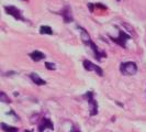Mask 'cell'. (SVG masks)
<instances>
[{"mask_svg":"<svg viewBox=\"0 0 146 132\" xmlns=\"http://www.w3.org/2000/svg\"><path fill=\"white\" fill-rule=\"evenodd\" d=\"M60 15L63 17V19H64V21L66 23H69V22H72L74 20L73 18V15H72V9L69 6H66L62 11H60Z\"/></svg>","mask_w":146,"mask_h":132,"instance_id":"obj_8","label":"cell"},{"mask_svg":"<svg viewBox=\"0 0 146 132\" xmlns=\"http://www.w3.org/2000/svg\"><path fill=\"white\" fill-rule=\"evenodd\" d=\"M30 57L34 62H40L45 59V54L40 51H33L32 53H30Z\"/></svg>","mask_w":146,"mask_h":132,"instance_id":"obj_10","label":"cell"},{"mask_svg":"<svg viewBox=\"0 0 146 132\" xmlns=\"http://www.w3.org/2000/svg\"><path fill=\"white\" fill-rule=\"evenodd\" d=\"M82 97L87 99L88 103L90 106V111H89L90 116H96L98 113V103L94 98V93L92 91H87Z\"/></svg>","mask_w":146,"mask_h":132,"instance_id":"obj_2","label":"cell"},{"mask_svg":"<svg viewBox=\"0 0 146 132\" xmlns=\"http://www.w3.org/2000/svg\"><path fill=\"white\" fill-rule=\"evenodd\" d=\"M5 11L7 12L9 15H12L17 20H21V21H25L23 13L20 9H18L15 6H5Z\"/></svg>","mask_w":146,"mask_h":132,"instance_id":"obj_3","label":"cell"},{"mask_svg":"<svg viewBox=\"0 0 146 132\" xmlns=\"http://www.w3.org/2000/svg\"><path fill=\"white\" fill-rule=\"evenodd\" d=\"M78 29H79V31H80V37H81L82 43L86 44L87 46H89L90 43L92 42V40H91L90 35H89V33H88L87 31L84 29V28H81V27H78Z\"/></svg>","mask_w":146,"mask_h":132,"instance_id":"obj_9","label":"cell"},{"mask_svg":"<svg viewBox=\"0 0 146 132\" xmlns=\"http://www.w3.org/2000/svg\"><path fill=\"white\" fill-rule=\"evenodd\" d=\"M0 101H2V103H11V100H10V98L6 95V93H3V91H1L0 93Z\"/></svg>","mask_w":146,"mask_h":132,"instance_id":"obj_14","label":"cell"},{"mask_svg":"<svg viewBox=\"0 0 146 132\" xmlns=\"http://www.w3.org/2000/svg\"><path fill=\"white\" fill-rule=\"evenodd\" d=\"M30 78L32 79V81L34 83V84H36L38 86H42V85H45L46 84V81L42 79L41 77H40V75H37L36 73H32L30 75Z\"/></svg>","mask_w":146,"mask_h":132,"instance_id":"obj_11","label":"cell"},{"mask_svg":"<svg viewBox=\"0 0 146 132\" xmlns=\"http://www.w3.org/2000/svg\"><path fill=\"white\" fill-rule=\"evenodd\" d=\"M120 72L127 76H132L137 73V65L134 62H124L120 65Z\"/></svg>","mask_w":146,"mask_h":132,"instance_id":"obj_1","label":"cell"},{"mask_svg":"<svg viewBox=\"0 0 146 132\" xmlns=\"http://www.w3.org/2000/svg\"><path fill=\"white\" fill-rule=\"evenodd\" d=\"M72 132H80V131H79L77 128H73V131H72Z\"/></svg>","mask_w":146,"mask_h":132,"instance_id":"obj_17","label":"cell"},{"mask_svg":"<svg viewBox=\"0 0 146 132\" xmlns=\"http://www.w3.org/2000/svg\"><path fill=\"white\" fill-rule=\"evenodd\" d=\"M117 1H121V0H117Z\"/></svg>","mask_w":146,"mask_h":132,"instance_id":"obj_20","label":"cell"},{"mask_svg":"<svg viewBox=\"0 0 146 132\" xmlns=\"http://www.w3.org/2000/svg\"><path fill=\"white\" fill-rule=\"evenodd\" d=\"M54 125L48 118H43L41 123L38 125V131L40 132H46V130H53Z\"/></svg>","mask_w":146,"mask_h":132,"instance_id":"obj_6","label":"cell"},{"mask_svg":"<svg viewBox=\"0 0 146 132\" xmlns=\"http://www.w3.org/2000/svg\"><path fill=\"white\" fill-rule=\"evenodd\" d=\"M24 132H31V131H28V130H27V131H24Z\"/></svg>","mask_w":146,"mask_h":132,"instance_id":"obj_18","label":"cell"},{"mask_svg":"<svg viewBox=\"0 0 146 132\" xmlns=\"http://www.w3.org/2000/svg\"><path fill=\"white\" fill-rule=\"evenodd\" d=\"M88 8H89L90 12H94V5L92 3H88Z\"/></svg>","mask_w":146,"mask_h":132,"instance_id":"obj_16","label":"cell"},{"mask_svg":"<svg viewBox=\"0 0 146 132\" xmlns=\"http://www.w3.org/2000/svg\"><path fill=\"white\" fill-rule=\"evenodd\" d=\"M1 128L5 132H18L19 131V128H15V127H12V125H6L5 122L1 123Z\"/></svg>","mask_w":146,"mask_h":132,"instance_id":"obj_12","label":"cell"},{"mask_svg":"<svg viewBox=\"0 0 146 132\" xmlns=\"http://www.w3.org/2000/svg\"><path fill=\"white\" fill-rule=\"evenodd\" d=\"M111 39H112V41H113L114 43H117V45H120V46H122L123 49H125V47H126V42L131 39V37H130L129 34H126L124 31L119 30V37H111Z\"/></svg>","mask_w":146,"mask_h":132,"instance_id":"obj_4","label":"cell"},{"mask_svg":"<svg viewBox=\"0 0 146 132\" xmlns=\"http://www.w3.org/2000/svg\"><path fill=\"white\" fill-rule=\"evenodd\" d=\"M40 33L41 34H48V35H52L53 34V30H52L51 27L48 25H42L40 28Z\"/></svg>","mask_w":146,"mask_h":132,"instance_id":"obj_13","label":"cell"},{"mask_svg":"<svg viewBox=\"0 0 146 132\" xmlns=\"http://www.w3.org/2000/svg\"><path fill=\"white\" fill-rule=\"evenodd\" d=\"M45 67L48 69V71H55L56 69V65L54 63H50V62H46L45 63Z\"/></svg>","mask_w":146,"mask_h":132,"instance_id":"obj_15","label":"cell"},{"mask_svg":"<svg viewBox=\"0 0 146 132\" xmlns=\"http://www.w3.org/2000/svg\"><path fill=\"white\" fill-rule=\"evenodd\" d=\"M23 1H29V0H23Z\"/></svg>","mask_w":146,"mask_h":132,"instance_id":"obj_19","label":"cell"},{"mask_svg":"<svg viewBox=\"0 0 146 132\" xmlns=\"http://www.w3.org/2000/svg\"><path fill=\"white\" fill-rule=\"evenodd\" d=\"M84 67H85V69L88 71V72H95L97 75H99V76H103V71L99 67V66H97L96 64H94L92 62H90V61H88V59H85L84 61Z\"/></svg>","mask_w":146,"mask_h":132,"instance_id":"obj_5","label":"cell"},{"mask_svg":"<svg viewBox=\"0 0 146 132\" xmlns=\"http://www.w3.org/2000/svg\"><path fill=\"white\" fill-rule=\"evenodd\" d=\"M89 47L92 50V52H94V54H95V57L98 61H101V59H103V57H107V53L106 52L101 51L97 45H96L94 42H91L90 43V45H89Z\"/></svg>","mask_w":146,"mask_h":132,"instance_id":"obj_7","label":"cell"}]
</instances>
